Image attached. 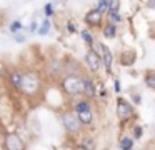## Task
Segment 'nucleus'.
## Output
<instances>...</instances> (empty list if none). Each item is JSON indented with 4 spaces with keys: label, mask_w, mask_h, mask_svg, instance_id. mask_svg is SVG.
<instances>
[{
    "label": "nucleus",
    "mask_w": 155,
    "mask_h": 150,
    "mask_svg": "<svg viewBox=\"0 0 155 150\" xmlns=\"http://www.w3.org/2000/svg\"><path fill=\"white\" fill-rule=\"evenodd\" d=\"M20 90L25 97L34 98L42 92V77L38 72L35 70H28V72L22 73V80H20Z\"/></svg>",
    "instance_id": "nucleus-1"
},
{
    "label": "nucleus",
    "mask_w": 155,
    "mask_h": 150,
    "mask_svg": "<svg viewBox=\"0 0 155 150\" xmlns=\"http://www.w3.org/2000/svg\"><path fill=\"white\" fill-rule=\"evenodd\" d=\"M60 88L68 97H78L84 92V75L82 73H65L60 80Z\"/></svg>",
    "instance_id": "nucleus-2"
},
{
    "label": "nucleus",
    "mask_w": 155,
    "mask_h": 150,
    "mask_svg": "<svg viewBox=\"0 0 155 150\" xmlns=\"http://www.w3.org/2000/svg\"><path fill=\"white\" fill-rule=\"evenodd\" d=\"M62 125H64V128L67 130V133H70V135H78V133L82 132V127H84L78 122L77 113L72 112V110H67V112L62 113Z\"/></svg>",
    "instance_id": "nucleus-3"
},
{
    "label": "nucleus",
    "mask_w": 155,
    "mask_h": 150,
    "mask_svg": "<svg viewBox=\"0 0 155 150\" xmlns=\"http://www.w3.org/2000/svg\"><path fill=\"white\" fill-rule=\"evenodd\" d=\"M85 65H87V68L90 70L92 73L100 72L102 58H100V53H98L94 47H90V48L87 50V53H85Z\"/></svg>",
    "instance_id": "nucleus-4"
},
{
    "label": "nucleus",
    "mask_w": 155,
    "mask_h": 150,
    "mask_svg": "<svg viewBox=\"0 0 155 150\" xmlns=\"http://www.w3.org/2000/svg\"><path fill=\"white\" fill-rule=\"evenodd\" d=\"M5 150H25V142L17 132H7L4 137Z\"/></svg>",
    "instance_id": "nucleus-5"
},
{
    "label": "nucleus",
    "mask_w": 155,
    "mask_h": 150,
    "mask_svg": "<svg viewBox=\"0 0 155 150\" xmlns=\"http://www.w3.org/2000/svg\"><path fill=\"white\" fill-rule=\"evenodd\" d=\"M134 115H135L134 105L125 98H118L117 100V117L118 118H120L122 122H127V120H130Z\"/></svg>",
    "instance_id": "nucleus-6"
},
{
    "label": "nucleus",
    "mask_w": 155,
    "mask_h": 150,
    "mask_svg": "<svg viewBox=\"0 0 155 150\" xmlns=\"http://www.w3.org/2000/svg\"><path fill=\"white\" fill-rule=\"evenodd\" d=\"M84 20L88 27H102V23H104V20H105V13H102L100 10H97V8H90L85 13Z\"/></svg>",
    "instance_id": "nucleus-7"
},
{
    "label": "nucleus",
    "mask_w": 155,
    "mask_h": 150,
    "mask_svg": "<svg viewBox=\"0 0 155 150\" xmlns=\"http://www.w3.org/2000/svg\"><path fill=\"white\" fill-rule=\"evenodd\" d=\"M95 45V43H94ZM95 47H98V48L102 50V52H98L100 53V58H102V67H105V70L107 72H112V63H114V55H112V52H110V48H108L107 45H104V43H97Z\"/></svg>",
    "instance_id": "nucleus-8"
},
{
    "label": "nucleus",
    "mask_w": 155,
    "mask_h": 150,
    "mask_svg": "<svg viewBox=\"0 0 155 150\" xmlns=\"http://www.w3.org/2000/svg\"><path fill=\"white\" fill-rule=\"evenodd\" d=\"M102 35L108 40H114L115 37L118 35V27L115 23H110V22H105L104 27H102Z\"/></svg>",
    "instance_id": "nucleus-9"
},
{
    "label": "nucleus",
    "mask_w": 155,
    "mask_h": 150,
    "mask_svg": "<svg viewBox=\"0 0 155 150\" xmlns=\"http://www.w3.org/2000/svg\"><path fill=\"white\" fill-rule=\"evenodd\" d=\"M95 93H97V88H95L94 80L90 77H84V92H82V95H85L87 98H92V97H95Z\"/></svg>",
    "instance_id": "nucleus-10"
},
{
    "label": "nucleus",
    "mask_w": 155,
    "mask_h": 150,
    "mask_svg": "<svg viewBox=\"0 0 155 150\" xmlns=\"http://www.w3.org/2000/svg\"><path fill=\"white\" fill-rule=\"evenodd\" d=\"M75 113H77V118H78V122H80L82 125H90V123L94 122V113H92V110L75 112Z\"/></svg>",
    "instance_id": "nucleus-11"
},
{
    "label": "nucleus",
    "mask_w": 155,
    "mask_h": 150,
    "mask_svg": "<svg viewBox=\"0 0 155 150\" xmlns=\"http://www.w3.org/2000/svg\"><path fill=\"white\" fill-rule=\"evenodd\" d=\"M105 15H107V22H110V23L118 25V23L122 22V17H120V12H118V10H107Z\"/></svg>",
    "instance_id": "nucleus-12"
},
{
    "label": "nucleus",
    "mask_w": 155,
    "mask_h": 150,
    "mask_svg": "<svg viewBox=\"0 0 155 150\" xmlns=\"http://www.w3.org/2000/svg\"><path fill=\"white\" fill-rule=\"evenodd\" d=\"M143 82H145V85H147V88L155 90V72L153 70H147V72H145Z\"/></svg>",
    "instance_id": "nucleus-13"
},
{
    "label": "nucleus",
    "mask_w": 155,
    "mask_h": 150,
    "mask_svg": "<svg viewBox=\"0 0 155 150\" xmlns=\"http://www.w3.org/2000/svg\"><path fill=\"white\" fill-rule=\"evenodd\" d=\"M10 83L15 87V88H20V80H22V72H18V70H14V72H10Z\"/></svg>",
    "instance_id": "nucleus-14"
},
{
    "label": "nucleus",
    "mask_w": 155,
    "mask_h": 150,
    "mask_svg": "<svg viewBox=\"0 0 155 150\" xmlns=\"http://www.w3.org/2000/svg\"><path fill=\"white\" fill-rule=\"evenodd\" d=\"M50 28H52L50 18H45L44 22H42V25L37 27V32H38V35H47V33L50 32Z\"/></svg>",
    "instance_id": "nucleus-15"
},
{
    "label": "nucleus",
    "mask_w": 155,
    "mask_h": 150,
    "mask_svg": "<svg viewBox=\"0 0 155 150\" xmlns=\"http://www.w3.org/2000/svg\"><path fill=\"white\" fill-rule=\"evenodd\" d=\"M118 147H120V150H132L134 148V138L132 137H124V138L120 140V143H118Z\"/></svg>",
    "instance_id": "nucleus-16"
},
{
    "label": "nucleus",
    "mask_w": 155,
    "mask_h": 150,
    "mask_svg": "<svg viewBox=\"0 0 155 150\" xmlns=\"http://www.w3.org/2000/svg\"><path fill=\"white\" fill-rule=\"evenodd\" d=\"M80 35H82V40H84V42L85 43H87V45L88 47H92V45H94V35H92V32H90V30H87V28H85V30H82V33H80Z\"/></svg>",
    "instance_id": "nucleus-17"
},
{
    "label": "nucleus",
    "mask_w": 155,
    "mask_h": 150,
    "mask_svg": "<svg viewBox=\"0 0 155 150\" xmlns=\"http://www.w3.org/2000/svg\"><path fill=\"white\" fill-rule=\"evenodd\" d=\"M85 110H92V105L88 100H80V102H77V105H75V112H85Z\"/></svg>",
    "instance_id": "nucleus-18"
},
{
    "label": "nucleus",
    "mask_w": 155,
    "mask_h": 150,
    "mask_svg": "<svg viewBox=\"0 0 155 150\" xmlns=\"http://www.w3.org/2000/svg\"><path fill=\"white\" fill-rule=\"evenodd\" d=\"M108 5H110V0H98V2H97V7H95V8L100 10L102 13H105V12L108 10Z\"/></svg>",
    "instance_id": "nucleus-19"
},
{
    "label": "nucleus",
    "mask_w": 155,
    "mask_h": 150,
    "mask_svg": "<svg viewBox=\"0 0 155 150\" xmlns=\"http://www.w3.org/2000/svg\"><path fill=\"white\" fill-rule=\"evenodd\" d=\"M8 30H10L12 33H15V32H18V30H22V22H20V20H15V22H12V25L8 27Z\"/></svg>",
    "instance_id": "nucleus-20"
},
{
    "label": "nucleus",
    "mask_w": 155,
    "mask_h": 150,
    "mask_svg": "<svg viewBox=\"0 0 155 150\" xmlns=\"http://www.w3.org/2000/svg\"><path fill=\"white\" fill-rule=\"evenodd\" d=\"M82 147H84L85 150H94V148H95V142H94L92 138H87V140H84Z\"/></svg>",
    "instance_id": "nucleus-21"
},
{
    "label": "nucleus",
    "mask_w": 155,
    "mask_h": 150,
    "mask_svg": "<svg viewBox=\"0 0 155 150\" xmlns=\"http://www.w3.org/2000/svg\"><path fill=\"white\" fill-rule=\"evenodd\" d=\"M44 13L47 15V18H50V17L54 15V3H47V5L44 7Z\"/></svg>",
    "instance_id": "nucleus-22"
},
{
    "label": "nucleus",
    "mask_w": 155,
    "mask_h": 150,
    "mask_svg": "<svg viewBox=\"0 0 155 150\" xmlns=\"http://www.w3.org/2000/svg\"><path fill=\"white\" fill-rule=\"evenodd\" d=\"M25 40H27V37H25L24 33H18V32H15V42H17V43H24Z\"/></svg>",
    "instance_id": "nucleus-23"
},
{
    "label": "nucleus",
    "mask_w": 155,
    "mask_h": 150,
    "mask_svg": "<svg viewBox=\"0 0 155 150\" xmlns=\"http://www.w3.org/2000/svg\"><path fill=\"white\" fill-rule=\"evenodd\" d=\"M142 135H143V130H142V127H135V128H134V137H135V138H140Z\"/></svg>",
    "instance_id": "nucleus-24"
},
{
    "label": "nucleus",
    "mask_w": 155,
    "mask_h": 150,
    "mask_svg": "<svg viewBox=\"0 0 155 150\" xmlns=\"http://www.w3.org/2000/svg\"><path fill=\"white\" fill-rule=\"evenodd\" d=\"M67 30L70 33H75V32H77V25H74V22H68L67 23Z\"/></svg>",
    "instance_id": "nucleus-25"
},
{
    "label": "nucleus",
    "mask_w": 155,
    "mask_h": 150,
    "mask_svg": "<svg viewBox=\"0 0 155 150\" xmlns=\"http://www.w3.org/2000/svg\"><path fill=\"white\" fill-rule=\"evenodd\" d=\"M114 88L115 92H120V80L118 78H114Z\"/></svg>",
    "instance_id": "nucleus-26"
},
{
    "label": "nucleus",
    "mask_w": 155,
    "mask_h": 150,
    "mask_svg": "<svg viewBox=\"0 0 155 150\" xmlns=\"http://www.w3.org/2000/svg\"><path fill=\"white\" fill-rule=\"evenodd\" d=\"M37 22H32V25H30V32H35V30H37Z\"/></svg>",
    "instance_id": "nucleus-27"
},
{
    "label": "nucleus",
    "mask_w": 155,
    "mask_h": 150,
    "mask_svg": "<svg viewBox=\"0 0 155 150\" xmlns=\"http://www.w3.org/2000/svg\"><path fill=\"white\" fill-rule=\"evenodd\" d=\"M134 102H135V103H140V97H138V95H134Z\"/></svg>",
    "instance_id": "nucleus-28"
},
{
    "label": "nucleus",
    "mask_w": 155,
    "mask_h": 150,
    "mask_svg": "<svg viewBox=\"0 0 155 150\" xmlns=\"http://www.w3.org/2000/svg\"><path fill=\"white\" fill-rule=\"evenodd\" d=\"M74 150H85V148H84V147H82V145H77V147H75Z\"/></svg>",
    "instance_id": "nucleus-29"
},
{
    "label": "nucleus",
    "mask_w": 155,
    "mask_h": 150,
    "mask_svg": "<svg viewBox=\"0 0 155 150\" xmlns=\"http://www.w3.org/2000/svg\"><path fill=\"white\" fill-rule=\"evenodd\" d=\"M62 2H67V0H62Z\"/></svg>",
    "instance_id": "nucleus-30"
}]
</instances>
